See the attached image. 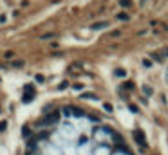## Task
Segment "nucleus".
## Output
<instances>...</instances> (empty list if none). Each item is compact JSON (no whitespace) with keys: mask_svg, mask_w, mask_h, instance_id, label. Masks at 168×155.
Segmentation results:
<instances>
[{"mask_svg":"<svg viewBox=\"0 0 168 155\" xmlns=\"http://www.w3.org/2000/svg\"><path fill=\"white\" fill-rule=\"evenodd\" d=\"M33 96H35V88L31 87V85H27V87L24 88V103L33 101Z\"/></svg>","mask_w":168,"mask_h":155,"instance_id":"nucleus-1","label":"nucleus"},{"mask_svg":"<svg viewBox=\"0 0 168 155\" xmlns=\"http://www.w3.org/2000/svg\"><path fill=\"white\" fill-rule=\"evenodd\" d=\"M134 137H136V141H138V144H141L143 148L146 146V141H145V135H143V132H134Z\"/></svg>","mask_w":168,"mask_h":155,"instance_id":"nucleus-2","label":"nucleus"},{"mask_svg":"<svg viewBox=\"0 0 168 155\" xmlns=\"http://www.w3.org/2000/svg\"><path fill=\"white\" fill-rule=\"evenodd\" d=\"M107 25H109L107 22H100V24H94L92 27H94V29H103V27H107Z\"/></svg>","mask_w":168,"mask_h":155,"instance_id":"nucleus-3","label":"nucleus"},{"mask_svg":"<svg viewBox=\"0 0 168 155\" xmlns=\"http://www.w3.org/2000/svg\"><path fill=\"white\" fill-rule=\"evenodd\" d=\"M121 6H127V7H130V6H132V2H130V0H121Z\"/></svg>","mask_w":168,"mask_h":155,"instance_id":"nucleus-4","label":"nucleus"},{"mask_svg":"<svg viewBox=\"0 0 168 155\" xmlns=\"http://www.w3.org/2000/svg\"><path fill=\"white\" fill-rule=\"evenodd\" d=\"M119 20H128V15H118Z\"/></svg>","mask_w":168,"mask_h":155,"instance_id":"nucleus-5","label":"nucleus"},{"mask_svg":"<svg viewBox=\"0 0 168 155\" xmlns=\"http://www.w3.org/2000/svg\"><path fill=\"white\" fill-rule=\"evenodd\" d=\"M4 128H6V123H4V121H2V123H0V132H2V130H4Z\"/></svg>","mask_w":168,"mask_h":155,"instance_id":"nucleus-6","label":"nucleus"},{"mask_svg":"<svg viewBox=\"0 0 168 155\" xmlns=\"http://www.w3.org/2000/svg\"><path fill=\"white\" fill-rule=\"evenodd\" d=\"M27 155H29V153H27Z\"/></svg>","mask_w":168,"mask_h":155,"instance_id":"nucleus-7","label":"nucleus"}]
</instances>
